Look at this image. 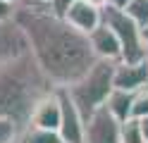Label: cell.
Masks as SVG:
<instances>
[{
  "label": "cell",
  "instance_id": "cell-1",
  "mask_svg": "<svg viewBox=\"0 0 148 143\" xmlns=\"http://www.w3.org/2000/svg\"><path fill=\"white\" fill-rule=\"evenodd\" d=\"M14 22L24 31L36 64L55 88L72 86L96 62L88 36L64 22V17L58 14L50 5L19 0L14 10Z\"/></svg>",
  "mask_w": 148,
  "mask_h": 143
},
{
  "label": "cell",
  "instance_id": "cell-2",
  "mask_svg": "<svg viewBox=\"0 0 148 143\" xmlns=\"http://www.w3.org/2000/svg\"><path fill=\"white\" fill-rule=\"evenodd\" d=\"M53 88L29 50L0 62V117H12L24 129L36 100Z\"/></svg>",
  "mask_w": 148,
  "mask_h": 143
},
{
  "label": "cell",
  "instance_id": "cell-3",
  "mask_svg": "<svg viewBox=\"0 0 148 143\" xmlns=\"http://www.w3.org/2000/svg\"><path fill=\"white\" fill-rule=\"evenodd\" d=\"M112 76H115V60H96L81 79L67 86L69 98L74 100V105L81 110L84 117H88L100 105H105L110 91L115 88Z\"/></svg>",
  "mask_w": 148,
  "mask_h": 143
},
{
  "label": "cell",
  "instance_id": "cell-4",
  "mask_svg": "<svg viewBox=\"0 0 148 143\" xmlns=\"http://www.w3.org/2000/svg\"><path fill=\"white\" fill-rule=\"evenodd\" d=\"M103 22L112 29L119 38L122 45V62H141L146 60V50L148 48L141 41V26H138L124 10H117L112 5H108L103 10Z\"/></svg>",
  "mask_w": 148,
  "mask_h": 143
},
{
  "label": "cell",
  "instance_id": "cell-5",
  "mask_svg": "<svg viewBox=\"0 0 148 143\" xmlns=\"http://www.w3.org/2000/svg\"><path fill=\"white\" fill-rule=\"evenodd\" d=\"M84 143H122L119 119L108 112L105 105H100L88 117H84Z\"/></svg>",
  "mask_w": 148,
  "mask_h": 143
},
{
  "label": "cell",
  "instance_id": "cell-6",
  "mask_svg": "<svg viewBox=\"0 0 148 143\" xmlns=\"http://www.w3.org/2000/svg\"><path fill=\"white\" fill-rule=\"evenodd\" d=\"M60 91V103H62V117H60V136L64 143H84V114L69 98L67 88Z\"/></svg>",
  "mask_w": 148,
  "mask_h": 143
},
{
  "label": "cell",
  "instance_id": "cell-7",
  "mask_svg": "<svg viewBox=\"0 0 148 143\" xmlns=\"http://www.w3.org/2000/svg\"><path fill=\"white\" fill-rule=\"evenodd\" d=\"M60 117H62V103H60V91L53 88L43 98L36 100L31 117L26 127H38V129H60Z\"/></svg>",
  "mask_w": 148,
  "mask_h": 143
},
{
  "label": "cell",
  "instance_id": "cell-8",
  "mask_svg": "<svg viewBox=\"0 0 148 143\" xmlns=\"http://www.w3.org/2000/svg\"><path fill=\"white\" fill-rule=\"evenodd\" d=\"M64 22H69L74 29H79L81 34H91L96 26L103 24V10L88 5L86 0H72V3L62 10Z\"/></svg>",
  "mask_w": 148,
  "mask_h": 143
},
{
  "label": "cell",
  "instance_id": "cell-9",
  "mask_svg": "<svg viewBox=\"0 0 148 143\" xmlns=\"http://www.w3.org/2000/svg\"><path fill=\"white\" fill-rule=\"evenodd\" d=\"M146 79H148V62L141 60V62H122L117 60L115 62V88H124V91H138L146 86Z\"/></svg>",
  "mask_w": 148,
  "mask_h": 143
},
{
  "label": "cell",
  "instance_id": "cell-10",
  "mask_svg": "<svg viewBox=\"0 0 148 143\" xmlns=\"http://www.w3.org/2000/svg\"><path fill=\"white\" fill-rule=\"evenodd\" d=\"M88 41H91V48H93V55L96 60H119L122 57V45H119V38L117 34L110 29L105 22L96 26L93 31L88 34Z\"/></svg>",
  "mask_w": 148,
  "mask_h": 143
},
{
  "label": "cell",
  "instance_id": "cell-11",
  "mask_svg": "<svg viewBox=\"0 0 148 143\" xmlns=\"http://www.w3.org/2000/svg\"><path fill=\"white\" fill-rule=\"evenodd\" d=\"M29 50L26 45V36L19 29V24L10 19V22H0V62L17 57Z\"/></svg>",
  "mask_w": 148,
  "mask_h": 143
},
{
  "label": "cell",
  "instance_id": "cell-12",
  "mask_svg": "<svg viewBox=\"0 0 148 143\" xmlns=\"http://www.w3.org/2000/svg\"><path fill=\"white\" fill-rule=\"evenodd\" d=\"M132 103H134V93L132 91H124V88H112L105 100V107L108 112L112 114L115 119L124 122L127 117H132Z\"/></svg>",
  "mask_w": 148,
  "mask_h": 143
},
{
  "label": "cell",
  "instance_id": "cell-13",
  "mask_svg": "<svg viewBox=\"0 0 148 143\" xmlns=\"http://www.w3.org/2000/svg\"><path fill=\"white\" fill-rule=\"evenodd\" d=\"M22 143H64L60 131L55 129H38V127H24L22 136H19Z\"/></svg>",
  "mask_w": 148,
  "mask_h": 143
},
{
  "label": "cell",
  "instance_id": "cell-14",
  "mask_svg": "<svg viewBox=\"0 0 148 143\" xmlns=\"http://www.w3.org/2000/svg\"><path fill=\"white\" fill-rule=\"evenodd\" d=\"M119 138H122V143H146L141 119L138 117H127L124 122H119Z\"/></svg>",
  "mask_w": 148,
  "mask_h": 143
},
{
  "label": "cell",
  "instance_id": "cell-15",
  "mask_svg": "<svg viewBox=\"0 0 148 143\" xmlns=\"http://www.w3.org/2000/svg\"><path fill=\"white\" fill-rule=\"evenodd\" d=\"M22 127L12 117H0V143H14L22 136Z\"/></svg>",
  "mask_w": 148,
  "mask_h": 143
},
{
  "label": "cell",
  "instance_id": "cell-16",
  "mask_svg": "<svg viewBox=\"0 0 148 143\" xmlns=\"http://www.w3.org/2000/svg\"><path fill=\"white\" fill-rule=\"evenodd\" d=\"M124 12L134 19V22L141 26L148 22V0H129L124 5Z\"/></svg>",
  "mask_w": 148,
  "mask_h": 143
},
{
  "label": "cell",
  "instance_id": "cell-17",
  "mask_svg": "<svg viewBox=\"0 0 148 143\" xmlns=\"http://www.w3.org/2000/svg\"><path fill=\"white\" fill-rule=\"evenodd\" d=\"M132 117H138V119L148 117V91H146V88H138V91H134Z\"/></svg>",
  "mask_w": 148,
  "mask_h": 143
},
{
  "label": "cell",
  "instance_id": "cell-18",
  "mask_svg": "<svg viewBox=\"0 0 148 143\" xmlns=\"http://www.w3.org/2000/svg\"><path fill=\"white\" fill-rule=\"evenodd\" d=\"M14 10H17V3L0 0V22H10V19H14Z\"/></svg>",
  "mask_w": 148,
  "mask_h": 143
},
{
  "label": "cell",
  "instance_id": "cell-19",
  "mask_svg": "<svg viewBox=\"0 0 148 143\" xmlns=\"http://www.w3.org/2000/svg\"><path fill=\"white\" fill-rule=\"evenodd\" d=\"M69 3H72V0H53V5H50V7H53V10H55L58 14H62V10L67 7Z\"/></svg>",
  "mask_w": 148,
  "mask_h": 143
},
{
  "label": "cell",
  "instance_id": "cell-20",
  "mask_svg": "<svg viewBox=\"0 0 148 143\" xmlns=\"http://www.w3.org/2000/svg\"><path fill=\"white\" fill-rule=\"evenodd\" d=\"M88 5H93V7H100V10H105L110 5V0H86Z\"/></svg>",
  "mask_w": 148,
  "mask_h": 143
},
{
  "label": "cell",
  "instance_id": "cell-21",
  "mask_svg": "<svg viewBox=\"0 0 148 143\" xmlns=\"http://www.w3.org/2000/svg\"><path fill=\"white\" fill-rule=\"evenodd\" d=\"M141 41H143V45L148 48V22L141 24Z\"/></svg>",
  "mask_w": 148,
  "mask_h": 143
},
{
  "label": "cell",
  "instance_id": "cell-22",
  "mask_svg": "<svg viewBox=\"0 0 148 143\" xmlns=\"http://www.w3.org/2000/svg\"><path fill=\"white\" fill-rule=\"evenodd\" d=\"M129 3V0H110V5L112 7H117V10H124V5Z\"/></svg>",
  "mask_w": 148,
  "mask_h": 143
},
{
  "label": "cell",
  "instance_id": "cell-23",
  "mask_svg": "<svg viewBox=\"0 0 148 143\" xmlns=\"http://www.w3.org/2000/svg\"><path fill=\"white\" fill-rule=\"evenodd\" d=\"M141 129H143V138H146V143H148V117L141 119Z\"/></svg>",
  "mask_w": 148,
  "mask_h": 143
},
{
  "label": "cell",
  "instance_id": "cell-24",
  "mask_svg": "<svg viewBox=\"0 0 148 143\" xmlns=\"http://www.w3.org/2000/svg\"><path fill=\"white\" fill-rule=\"evenodd\" d=\"M26 3H36V5H53V0H26Z\"/></svg>",
  "mask_w": 148,
  "mask_h": 143
},
{
  "label": "cell",
  "instance_id": "cell-25",
  "mask_svg": "<svg viewBox=\"0 0 148 143\" xmlns=\"http://www.w3.org/2000/svg\"><path fill=\"white\" fill-rule=\"evenodd\" d=\"M143 88H146V91H148V79H146V86H143Z\"/></svg>",
  "mask_w": 148,
  "mask_h": 143
},
{
  "label": "cell",
  "instance_id": "cell-26",
  "mask_svg": "<svg viewBox=\"0 0 148 143\" xmlns=\"http://www.w3.org/2000/svg\"><path fill=\"white\" fill-rule=\"evenodd\" d=\"M146 62H148V50H146Z\"/></svg>",
  "mask_w": 148,
  "mask_h": 143
},
{
  "label": "cell",
  "instance_id": "cell-27",
  "mask_svg": "<svg viewBox=\"0 0 148 143\" xmlns=\"http://www.w3.org/2000/svg\"><path fill=\"white\" fill-rule=\"evenodd\" d=\"M10 3H19V0H10Z\"/></svg>",
  "mask_w": 148,
  "mask_h": 143
},
{
  "label": "cell",
  "instance_id": "cell-28",
  "mask_svg": "<svg viewBox=\"0 0 148 143\" xmlns=\"http://www.w3.org/2000/svg\"><path fill=\"white\" fill-rule=\"evenodd\" d=\"M14 143H22V141H14Z\"/></svg>",
  "mask_w": 148,
  "mask_h": 143
}]
</instances>
